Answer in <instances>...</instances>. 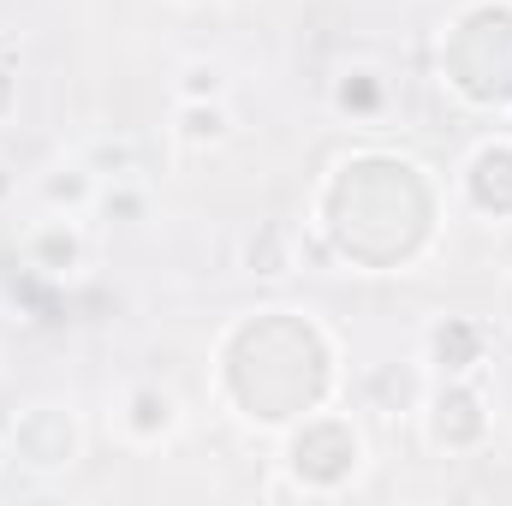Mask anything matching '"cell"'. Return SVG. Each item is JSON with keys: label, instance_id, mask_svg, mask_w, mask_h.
<instances>
[{"label": "cell", "instance_id": "6da1fadb", "mask_svg": "<svg viewBox=\"0 0 512 506\" xmlns=\"http://www.w3.org/2000/svg\"><path fill=\"white\" fill-rule=\"evenodd\" d=\"M179 137H185V143H221V137H227V114H221L215 102H209V108L197 102V108H185V126H179Z\"/></svg>", "mask_w": 512, "mask_h": 506}, {"label": "cell", "instance_id": "7a4b0ae2", "mask_svg": "<svg viewBox=\"0 0 512 506\" xmlns=\"http://www.w3.org/2000/svg\"><path fill=\"white\" fill-rule=\"evenodd\" d=\"M185 78H191L185 96H215V90H221V66H191Z\"/></svg>", "mask_w": 512, "mask_h": 506}]
</instances>
